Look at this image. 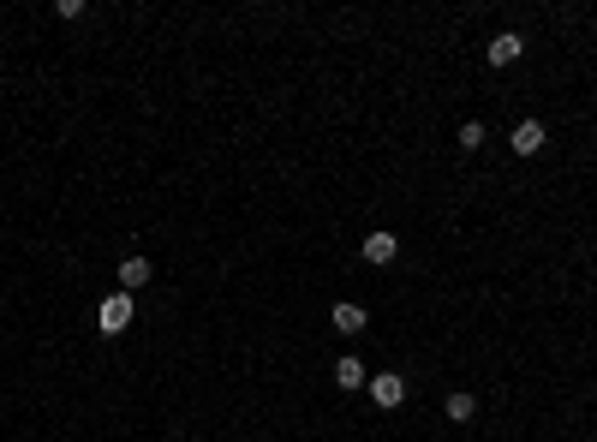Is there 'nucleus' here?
<instances>
[{
    "mask_svg": "<svg viewBox=\"0 0 597 442\" xmlns=\"http://www.w3.org/2000/svg\"><path fill=\"white\" fill-rule=\"evenodd\" d=\"M400 240L388 233V227H377V233H364V263H395Z\"/></svg>",
    "mask_w": 597,
    "mask_h": 442,
    "instance_id": "nucleus-4",
    "label": "nucleus"
},
{
    "mask_svg": "<svg viewBox=\"0 0 597 442\" xmlns=\"http://www.w3.org/2000/svg\"><path fill=\"white\" fill-rule=\"evenodd\" d=\"M329 317H335V329H340V335H358V329L371 323V317H364V305H353V299H340L335 311H329Z\"/></svg>",
    "mask_w": 597,
    "mask_h": 442,
    "instance_id": "nucleus-6",
    "label": "nucleus"
},
{
    "mask_svg": "<svg viewBox=\"0 0 597 442\" xmlns=\"http://www.w3.org/2000/svg\"><path fill=\"white\" fill-rule=\"evenodd\" d=\"M460 150H484V126H478V120L460 126Z\"/></svg>",
    "mask_w": 597,
    "mask_h": 442,
    "instance_id": "nucleus-10",
    "label": "nucleus"
},
{
    "mask_svg": "<svg viewBox=\"0 0 597 442\" xmlns=\"http://www.w3.org/2000/svg\"><path fill=\"white\" fill-rule=\"evenodd\" d=\"M364 389H371V401H377L382 413H395V406L406 401V377H395V371H382V377H371Z\"/></svg>",
    "mask_w": 597,
    "mask_h": 442,
    "instance_id": "nucleus-1",
    "label": "nucleus"
},
{
    "mask_svg": "<svg viewBox=\"0 0 597 442\" xmlns=\"http://www.w3.org/2000/svg\"><path fill=\"white\" fill-rule=\"evenodd\" d=\"M150 275H156V269H150V258H126V263H119V293H132V287H143Z\"/></svg>",
    "mask_w": 597,
    "mask_h": 442,
    "instance_id": "nucleus-7",
    "label": "nucleus"
},
{
    "mask_svg": "<svg viewBox=\"0 0 597 442\" xmlns=\"http://www.w3.org/2000/svg\"><path fill=\"white\" fill-rule=\"evenodd\" d=\"M96 323H102V335H119V329L132 323V293H108L102 311H96Z\"/></svg>",
    "mask_w": 597,
    "mask_h": 442,
    "instance_id": "nucleus-2",
    "label": "nucleus"
},
{
    "mask_svg": "<svg viewBox=\"0 0 597 442\" xmlns=\"http://www.w3.org/2000/svg\"><path fill=\"white\" fill-rule=\"evenodd\" d=\"M484 54H490V66H514L519 54H526V42H519L514 30H502V37H490V48H484Z\"/></svg>",
    "mask_w": 597,
    "mask_h": 442,
    "instance_id": "nucleus-3",
    "label": "nucleus"
},
{
    "mask_svg": "<svg viewBox=\"0 0 597 442\" xmlns=\"http://www.w3.org/2000/svg\"><path fill=\"white\" fill-rule=\"evenodd\" d=\"M472 413H478V401L466 395V389H454V395H448V419H454V424H466Z\"/></svg>",
    "mask_w": 597,
    "mask_h": 442,
    "instance_id": "nucleus-9",
    "label": "nucleus"
},
{
    "mask_svg": "<svg viewBox=\"0 0 597 442\" xmlns=\"http://www.w3.org/2000/svg\"><path fill=\"white\" fill-rule=\"evenodd\" d=\"M335 382H340V389H364V382H371V377H364V364H358L353 353H347V359L335 364Z\"/></svg>",
    "mask_w": 597,
    "mask_h": 442,
    "instance_id": "nucleus-8",
    "label": "nucleus"
},
{
    "mask_svg": "<svg viewBox=\"0 0 597 442\" xmlns=\"http://www.w3.org/2000/svg\"><path fill=\"white\" fill-rule=\"evenodd\" d=\"M544 143H550V138H544V126H537V120H519L514 126V156H537Z\"/></svg>",
    "mask_w": 597,
    "mask_h": 442,
    "instance_id": "nucleus-5",
    "label": "nucleus"
}]
</instances>
